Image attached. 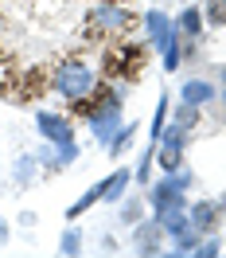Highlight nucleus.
I'll list each match as a JSON object with an SVG mask.
<instances>
[{
    "label": "nucleus",
    "mask_w": 226,
    "mask_h": 258,
    "mask_svg": "<svg viewBox=\"0 0 226 258\" xmlns=\"http://www.w3.org/2000/svg\"><path fill=\"white\" fill-rule=\"evenodd\" d=\"M101 86V71L94 63H86L78 55H70V59H59V63L51 67V79H47V94L63 98L66 106L70 102H82V98H90Z\"/></svg>",
    "instance_id": "nucleus-1"
},
{
    "label": "nucleus",
    "mask_w": 226,
    "mask_h": 258,
    "mask_svg": "<svg viewBox=\"0 0 226 258\" xmlns=\"http://www.w3.org/2000/svg\"><path fill=\"white\" fill-rule=\"evenodd\" d=\"M148 43H133L129 35H117L109 47L101 51V79H113V82H137V75L145 71V59H148Z\"/></svg>",
    "instance_id": "nucleus-2"
},
{
    "label": "nucleus",
    "mask_w": 226,
    "mask_h": 258,
    "mask_svg": "<svg viewBox=\"0 0 226 258\" xmlns=\"http://www.w3.org/2000/svg\"><path fill=\"white\" fill-rule=\"evenodd\" d=\"M86 39L94 43H105V39H117V35H129L137 28L133 20V4H121V0H97L94 8L86 12Z\"/></svg>",
    "instance_id": "nucleus-3"
},
{
    "label": "nucleus",
    "mask_w": 226,
    "mask_h": 258,
    "mask_svg": "<svg viewBox=\"0 0 226 258\" xmlns=\"http://www.w3.org/2000/svg\"><path fill=\"white\" fill-rule=\"evenodd\" d=\"M145 200H148V215H156V219L172 215V211H187V204H191L172 172H160V180H152L145 188Z\"/></svg>",
    "instance_id": "nucleus-4"
},
{
    "label": "nucleus",
    "mask_w": 226,
    "mask_h": 258,
    "mask_svg": "<svg viewBox=\"0 0 226 258\" xmlns=\"http://www.w3.org/2000/svg\"><path fill=\"white\" fill-rule=\"evenodd\" d=\"M187 145H191V133L168 117L164 133L156 137V168H160V172H176V168H183V164H187V161H183V157H187Z\"/></svg>",
    "instance_id": "nucleus-5"
},
{
    "label": "nucleus",
    "mask_w": 226,
    "mask_h": 258,
    "mask_svg": "<svg viewBox=\"0 0 226 258\" xmlns=\"http://www.w3.org/2000/svg\"><path fill=\"white\" fill-rule=\"evenodd\" d=\"M164 246H168V231L156 215H145L141 223L129 227V250L141 258H152V254H164Z\"/></svg>",
    "instance_id": "nucleus-6"
},
{
    "label": "nucleus",
    "mask_w": 226,
    "mask_h": 258,
    "mask_svg": "<svg viewBox=\"0 0 226 258\" xmlns=\"http://www.w3.org/2000/svg\"><path fill=\"white\" fill-rule=\"evenodd\" d=\"M35 133L39 141H51V145L74 141V117L63 110H35Z\"/></svg>",
    "instance_id": "nucleus-7"
},
{
    "label": "nucleus",
    "mask_w": 226,
    "mask_h": 258,
    "mask_svg": "<svg viewBox=\"0 0 226 258\" xmlns=\"http://www.w3.org/2000/svg\"><path fill=\"white\" fill-rule=\"evenodd\" d=\"M141 32H145V43L152 51H164L172 39H176V20L168 16V12H160V8H148L145 16H141Z\"/></svg>",
    "instance_id": "nucleus-8"
},
{
    "label": "nucleus",
    "mask_w": 226,
    "mask_h": 258,
    "mask_svg": "<svg viewBox=\"0 0 226 258\" xmlns=\"http://www.w3.org/2000/svg\"><path fill=\"white\" fill-rule=\"evenodd\" d=\"M176 98H179V102H187V106L207 110V106L218 102V82H214V79H203V75H187V79L179 82Z\"/></svg>",
    "instance_id": "nucleus-9"
},
{
    "label": "nucleus",
    "mask_w": 226,
    "mask_h": 258,
    "mask_svg": "<svg viewBox=\"0 0 226 258\" xmlns=\"http://www.w3.org/2000/svg\"><path fill=\"white\" fill-rule=\"evenodd\" d=\"M187 219H191V227L199 235H210V231H218V223H222L226 215H222V208H218V200L203 196V200H191V204H187Z\"/></svg>",
    "instance_id": "nucleus-10"
},
{
    "label": "nucleus",
    "mask_w": 226,
    "mask_h": 258,
    "mask_svg": "<svg viewBox=\"0 0 226 258\" xmlns=\"http://www.w3.org/2000/svg\"><path fill=\"white\" fill-rule=\"evenodd\" d=\"M43 176V168H39V157L32 153H20L16 161H12V188L16 192H28V188H35V180Z\"/></svg>",
    "instance_id": "nucleus-11"
},
{
    "label": "nucleus",
    "mask_w": 226,
    "mask_h": 258,
    "mask_svg": "<svg viewBox=\"0 0 226 258\" xmlns=\"http://www.w3.org/2000/svg\"><path fill=\"white\" fill-rule=\"evenodd\" d=\"M101 200H105V176L97 180V184H90V188H86V192H82L78 200H74V204L63 211V219H66V223H78L82 215H86V211H94Z\"/></svg>",
    "instance_id": "nucleus-12"
},
{
    "label": "nucleus",
    "mask_w": 226,
    "mask_h": 258,
    "mask_svg": "<svg viewBox=\"0 0 226 258\" xmlns=\"http://www.w3.org/2000/svg\"><path fill=\"white\" fill-rule=\"evenodd\" d=\"M133 188V168L129 164H117L109 176H105V200L101 204H109V208H117L121 200H125V192Z\"/></svg>",
    "instance_id": "nucleus-13"
},
{
    "label": "nucleus",
    "mask_w": 226,
    "mask_h": 258,
    "mask_svg": "<svg viewBox=\"0 0 226 258\" xmlns=\"http://www.w3.org/2000/svg\"><path fill=\"white\" fill-rule=\"evenodd\" d=\"M172 20H176V32L183 35V39H203V35H207V20H203V8H199V4H187V8Z\"/></svg>",
    "instance_id": "nucleus-14"
},
{
    "label": "nucleus",
    "mask_w": 226,
    "mask_h": 258,
    "mask_svg": "<svg viewBox=\"0 0 226 258\" xmlns=\"http://www.w3.org/2000/svg\"><path fill=\"white\" fill-rule=\"evenodd\" d=\"M137 133H141V121H121V129L113 133L109 145H105V157H113V161L125 157V153L133 149V141H137Z\"/></svg>",
    "instance_id": "nucleus-15"
},
{
    "label": "nucleus",
    "mask_w": 226,
    "mask_h": 258,
    "mask_svg": "<svg viewBox=\"0 0 226 258\" xmlns=\"http://www.w3.org/2000/svg\"><path fill=\"white\" fill-rule=\"evenodd\" d=\"M145 215H148V200H145V196H129V192H125V200L117 204V223L133 227V223H141Z\"/></svg>",
    "instance_id": "nucleus-16"
},
{
    "label": "nucleus",
    "mask_w": 226,
    "mask_h": 258,
    "mask_svg": "<svg viewBox=\"0 0 226 258\" xmlns=\"http://www.w3.org/2000/svg\"><path fill=\"white\" fill-rule=\"evenodd\" d=\"M199 239H203V235H199L195 227H187L183 235H176V239H168V246H164V254H168V258H191V254H195V246H199Z\"/></svg>",
    "instance_id": "nucleus-17"
},
{
    "label": "nucleus",
    "mask_w": 226,
    "mask_h": 258,
    "mask_svg": "<svg viewBox=\"0 0 226 258\" xmlns=\"http://www.w3.org/2000/svg\"><path fill=\"white\" fill-rule=\"evenodd\" d=\"M82 250H86V235H82L78 223H66L63 235H59V254L63 258H78Z\"/></svg>",
    "instance_id": "nucleus-18"
},
{
    "label": "nucleus",
    "mask_w": 226,
    "mask_h": 258,
    "mask_svg": "<svg viewBox=\"0 0 226 258\" xmlns=\"http://www.w3.org/2000/svg\"><path fill=\"white\" fill-rule=\"evenodd\" d=\"M152 168H156V145L148 141V149L137 157V164H133V188H148V184H152Z\"/></svg>",
    "instance_id": "nucleus-19"
},
{
    "label": "nucleus",
    "mask_w": 226,
    "mask_h": 258,
    "mask_svg": "<svg viewBox=\"0 0 226 258\" xmlns=\"http://www.w3.org/2000/svg\"><path fill=\"white\" fill-rule=\"evenodd\" d=\"M172 121L183 125L187 133H195V129L203 125V110H199V106H187V102H176V106H172Z\"/></svg>",
    "instance_id": "nucleus-20"
},
{
    "label": "nucleus",
    "mask_w": 226,
    "mask_h": 258,
    "mask_svg": "<svg viewBox=\"0 0 226 258\" xmlns=\"http://www.w3.org/2000/svg\"><path fill=\"white\" fill-rule=\"evenodd\" d=\"M168 117H172V98L160 94V98H156V113H152V121H148V141H152V145H156V137L164 133Z\"/></svg>",
    "instance_id": "nucleus-21"
},
{
    "label": "nucleus",
    "mask_w": 226,
    "mask_h": 258,
    "mask_svg": "<svg viewBox=\"0 0 226 258\" xmlns=\"http://www.w3.org/2000/svg\"><path fill=\"white\" fill-rule=\"evenodd\" d=\"M199 8H203V20H207V32L210 28H214V32L226 28V0H203Z\"/></svg>",
    "instance_id": "nucleus-22"
},
{
    "label": "nucleus",
    "mask_w": 226,
    "mask_h": 258,
    "mask_svg": "<svg viewBox=\"0 0 226 258\" xmlns=\"http://www.w3.org/2000/svg\"><path fill=\"white\" fill-rule=\"evenodd\" d=\"M222 250H226V239L218 235V231H210V235H203V239H199V246H195L191 258H218Z\"/></svg>",
    "instance_id": "nucleus-23"
},
{
    "label": "nucleus",
    "mask_w": 226,
    "mask_h": 258,
    "mask_svg": "<svg viewBox=\"0 0 226 258\" xmlns=\"http://www.w3.org/2000/svg\"><path fill=\"white\" fill-rule=\"evenodd\" d=\"M160 223H164V231H168V239H176V235H183V231L191 227V219H187V211H172V215H164Z\"/></svg>",
    "instance_id": "nucleus-24"
},
{
    "label": "nucleus",
    "mask_w": 226,
    "mask_h": 258,
    "mask_svg": "<svg viewBox=\"0 0 226 258\" xmlns=\"http://www.w3.org/2000/svg\"><path fill=\"white\" fill-rule=\"evenodd\" d=\"M94 250L97 254H121V242H117V235H101Z\"/></svg>",
    "instance_id": "nucleus-25"
},
{
    "label": "nucleus",
    "mask_w": 226,
    "mask_h": 258,
    "mask_svg": "<svg viewBox=\"0 0 226 258\" xmlns=\"http://www.w3.org/2000/svg\"><path fill=\"white\" fill-rule=\"evenodd\" d=\"M35 219H39L35 211H20V215H16V223H20V227H35Z\"/></svg>",
    "instance_id": "nucleus-26"
},
{
    "label": "nucleus",
    "mask_w": 226,
    "mask_h": 258,
    "mask_svg": "<svg viewBox=\"0 0 226 258\" xmlns=\"http://www.w3.org/2000/svg\"><path fill=\"white\" fill-rule=\"evenodd\" d=\"M8 235H12V227H8V223H4V219H0V246L8 242Z\"/></svg>",
    "instance_id": "nucleus-27"
},
{
    "label": "nucleus",
    "mask_w": 226,
    "mask_h": 258,
    "mask_svg": "<svg viewBox=\"0 0 226 258\" xmlns=\"http://www.w3.org/2000/svg\"><path fill=\"white\" fill-rule=\"evenodd\" d=\"M218 86H226V63H218Z\"/></svg>",
    "instance_id": "nucleus-28"
},
{
    "label": "nucleus",
    "mask_w": 226,
    "mask_h": 258,
    "mask_svg": "<svg viewBox=\"0 0 226 258\" xmlns=\"http://www.w3.org/2000/svg\"><path fill=\"white\" fill-rule=\"evenodd\" d=\"M218 208H222V215H226V188H222V196H218Z\"/></svg>",
    "instance_id": "nucleus-29"
},
{
    "label": "nucleus",
    "mask_w": 226,
    "mask_h": 258,
    "mask_svg": "<svg viewBox=\"0 0 226 258\" xmlns=\"http://www.w3.org/2000/svg\"><path fill=\"white\" fill-rule=\"evenodd\" d=\"M218 102H222V106H226V86H218Z\"/></svg>",
    "instance_id": "nucleus-30"
},
{
    "label": "nucleus",
    "mask_w": 226,
    "mask_h": 258,
    "mask_svg": "<svg viewBox=\"0 0 226 258\" xmlns=\"http://www.w3.org/2000/svg\"><path fill=\"white\" fill-rule=\"evenodd\" d=\"M121 4H137V0H121Z\"/></svg>",
    "instance_id": "nucleus-31"
}]
</instances>
